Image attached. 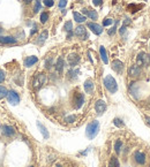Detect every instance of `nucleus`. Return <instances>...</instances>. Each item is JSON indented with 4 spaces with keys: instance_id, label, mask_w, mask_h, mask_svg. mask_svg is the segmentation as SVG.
<instances>
[{
    "instance_id": "bb28decb",
    "label": "nucleus",
    "mask_w": 150,
    "mask_h": 167,
    "mask_svg": "<svg viewBox=\"0 0 150 167\" xmlns=\"http://www.w3.org/2000/svg\"><path fill=\"white\" fill-rule=\"evenodd\" d=\"M47 38V31L45 30V31H43L42 32V35L39 36V39H38V43L39 44H43V42H45V39Z\"/></svg>"
},
{
    "instance_id": "9d476101",
    "label": "nucleus",
    "mask_w": 150,
    "mask_h": 167,
    "mask_svg": "<svg viewBox=\"0 0 150 167\" xmlns=\"http://www.w3.org/2000/svg\"><path fill=\"white\" fill-rule=\"evenodd\" d=\"M67 60H68L69 66L74 67V66H76L80 62V55L76 54V53H72V54H69L68 57H67Z\"/></svg>"
},
{
    "instance_id": "c9c22d12",
    "label": "nucleus",
    "mask_w": 150,
    "mask_h": 167,
    "mask_svg": "<svg viewBox=\"0 0 150 167\" xmlns=\"http://www.w3.org/2000/svg\"><path fill=\"white\" fill-rule=\"evenodd\" d=\"M115 31H117V23L114 24V27H112V28H111V30H109V35H110V36H112V35H114V34H115Z\"/></svg>"
},
{
    "instance_id": "f03ea898",
    "label": "nucleus",
    "mask_w": 150,
    "mask_h": 167,
    "mask_svg": "<svg viewBox=\"0 0 150 167\" xmlns=\"http://www.w3.org/2000/svg\"><path fill=\"white\" fill-rule=\"evenodd\" d=\"M104 85L105 88L111 92V93H115L118 91V84H117V81L113 78V76L107 75L104 78Z\"/></svg>"
},
{
    "instance_id": "58836bf2",
    "label": "nucleus",
    "mask_w": 150,
    "mask_h": 167,
    "mask_svg": "<svg viewBox=\"0 0 150 167\" xmlns=\"http://www.w3.org/2000/svg\"><path fill=\"white\" fill-rule=\"evenodd\" d=\"M36 31H37V27H36V25H35V28H34V29H33V30H31V32H30V35H31V36H33V35H34V34H35V32H36Z\"/></svg>"
},
{
    "instance_id": "2f4dec72",
    "label": "nucleus",
    "mask_w": 150,
    "mask_h": 167,
    "mask_svg": "<svg viewBox=\"0 0 150 167\" xmlns=\"http://www.w3.org/2000/svg\"><path fill=\"white\" fill-rule=\"evenodd\" d=\"M112 23H113V20H112V19H105V20L103 21V25H104V27L111 25Z\"/></svg>"
},
{
    "instance_id": "f704fd0d",
    "label": "nucleus",
    "mask_w": 150,
    "mask_h": 167,
    "mask_svg": "<svg viewBox=\"0 0 150 167\" xmlns=\"http://www.w3.org/2000/svg\"><path fill=\"white\" fill-rule=\"evenodd\" d=\"M75 120H76V117H75V115H69V117H67V118H66V121H67V122H69V123L74 122Z\"/></svg>"
},
{
    "instance_id": "2eb2a0df",
    "label": "nucleus",
    "mask_w": 150,
    "mask_h": 167,
    "mask_svg": "<svg viewBox=\"0 0 150 167\" xmlns=\"http://www.w3.org/2000/svg\"><path fill=\"white\" fill-rule=\"evenodd\" d=\"M3 134L7 137H11L15 134V129L12 126H3Z\"/></svg>"
},
{
    "instance_id": "393cba45",
    "label": "nucleus",
    "mask_w": 150,
    "mask_h": 167,
    "mask_svg": "<svg viewBox=\"0 0 150 167\" xmlns=\"http://www.w3.org/2000/svg\"><path fill=\"white\" fill-rule=\"evenodd\" d=\"M64 29H65L67 32H71V31H72V29H73V23H72V21H67V22L65 23Z\"/></svg>"
},
{
    "instance_id": "412c9836",
    "label": "nucleus",
    "mask_w": 150,
    "mask_h": 167,
    "mask_svg": "<svg viewBox=\"0 0 150 167\" xmlns=\"http://www.w3.org/2000/svg\"><path fill=\"white\" fill-rule=\"evenodd\" d=\"M99 53H101V58H102L103 62H104V64H109L107 54H106V51H105V47H104V46H101V48H99Z\"/></svg>"
},
{
    "instance_id": "c756f323",
    "label": "nucleus",
    "mask_w": 150,
    "mask_h": 167,
    "mask_svg": "<svg viewBox=\"0 0 150 167\" xmlns=\"http://www.w3.org/2000/svg\"><path fill=\"white\" fill-rule=\"evenodd\" d=\"M47 20H49V14L47 13H42L41 14V22L42 23H45Z\"/></svg>"
},
{
    "instance_id": "7c9ffc66",
    "label": "nucleus",
    "mask_w": 150,
    "mask_h": 167,
    "mask_svg": "<svg viewBox=\"0 0 150 167\" xmlns=\"http://www.w3.org/2000/svg\"><path fill=\"white\" fill-rule=\"evenodd\" d=\"M39 9H41V1H39V0H36L35 7H34V13H38Z\"/></svg>"
},
{
    "instance_id": "4468645a",
    "label": "nucleus",
    "mask_w": 150,
    "mask_h": 167,
    "mask_svg": "<svg viewBox=\"0 0 150 167\" xmlns=\"http://www.w3.org/2000/svg\"><path fill=\"white\" fill-rule=\"evenodd\" d=\"M37 61H38V58L35 57V55H31V57H28V58L24 60V66H25V67H31V66H34Z\"/></svg>"
},
{
    "instance_id": "c85d7f7f",
    "label": "nucleus",
    "mask_w": 150,
    "mask_h": 167,
    "mask_svg": "<svg viewBox=\"0 0 150 167\" xmlns=\"http://www.w3.org/2000/svg\"><path fill=\"white\" fill-rule=\"evenodd\" d=\"M113 123H114V126H117V127H124V122H123L121 119L115 118V119L113 120Z\"/></svg>"
},
{
    "instance_id": "20e7f679",
    "label": "nucleus",
    "mask_w": 150,
    "mask_h": 167,
    "mask_svg": "<svg viewBox=\"0 0 150 167\" xmlns=\"http://www.w3.org/2000/svg\"><path fill=\"white\" fill-rule=\"evenodd\" d=\"M45 82H46V75H45L44 73L37 74V75H36V77L34 78L33 87H34V89L38 90V89H41V88L45 84Z\"/></svg>"
},
{
    "instance_id": "ddd939ff",
    "label": "nucleus",
    "mask_w": 150,
    "mask_h": 167,
    "mask_svg": "<svg viewBox=\"0 0 150 167\" xmlns=\"http://www.w3.org/2000/svg\"><path fill=\"white\" fill-rule=\"evenodd\" d=\"M123 68H124V64L120 61V60H113L112 62V69L117 73H121L123 72Z\"/></svg>"
},
{
    "instance_id": "cd10ccee",
    "label": "nucleus",
    "mask_w": 150,
    "mask_h": 167,
    "mask_svg": "<svg viewBox=\"0 0 150 167\" xmlns=\"http://www.w3.org/2000/svg\"><path fill=\"white\" fill-rule=\"evenodd\" d=\"M121 145H123V142L120 141V140H118V141L115 142V144H114V150H115V152H117V153H119V152H120V149H121Z\"/></svg>"
},
{
    "instance_id": "dca6fc26",
    "label": "nucleus",
    "mask_w": 150,
    "mask_h": 167,
    "mask_svg": "<svg viewBox=\"0 0 150 167\" xmlns=\"http://www.w3.org/2000/svg\"><path fill=\"white\" fill-rule=\"evenodd\" d=\"M134 157H135V160H136V162H137V164L143 165V164L145 162V156H144V153H143V152L137 151V152H135Z\"/></svg>"
},
{
    "instance_id": "7ed1b4c3",
    "label": "nucleus",
    "mask_w": 150,
    "mask_h": 167,
    "mask_svg": "<svg viewBox=\"0 0 150 167\" xmlns=\"http://www.w3.org/2000/svg\"><path fill=\"white\" fill-rule=\"evenodd\" d=\"M150 64V55L145 52H141L139 53L137 58H136V65L140 67H145Z\"/></svg>"
},
{
    "instance_id": "4be33fe9",
    "label": "nucleus",
    "mask_w": 150,
    "mask_h": 167,
    "mask_svg": "<svg viewBox=\"0 0 150 167\" xmlns=\"http://www.w3.org/2000/svg\"><path fill=\"white\" fill-rule=\"evenodd\" d=\"M37 127L39 128V130H41V133L43 134V136H44V138H49V131L46 130V128L41 123V122H37Z\"/></svg>"
},
{
    "instance_id": "9b49d317",
    "label": "nucleus",
    "mask_w": 150,
    "mask_h": 167,
    "mask_svg": "<svg viewBox=\"0 0 150 167\" xmlns=\"http://www.w3.org/2000/svg\"><path fill=\"white\" fill-rule=\"evenodd\" d=\"M128 73H129V76H131V77H139V76L141 75L142 70H141V67H140V66L134 65V66H132V67L129 68Z\"/></svg>"
},
{
    "instance_id": "423d86ee",
    "label": "nucleus",
    "mask_w": 150,
    "mask_h": 167,
    "mask_svg": "<svg viewBox=\"0 0 150 167\" xmlns=\"http://www.w3.org/2000/svg\"><path fill=\"white\" fill-rule=\"evenodd\" d=\"M7 99H8V101L12 104V105H17L19 103H20V97H19V95L15 92V91H8V93H7Z\"/></svg>"
},
{
    "instance_id": "72a5a7b5",
    "label": "nucleus",
    "mask_w": 150,
    "mask_h": 167,
    "mask_svg": "<svg viewBox=\"0 0 150 167\" xmlns=\"http://www.w3.org/2000/svg\"><path fill=\"white\" fill-rule=\"evenodd\" d=\"M5 78H6V74H5V72H4L3 69H0V83H3V82L5 81Z\"/></svg>"
},
{
    "instance_id": "0eeeda50",
    "label": "nucleus",
    "mask_w": 150,
    "mask_h": 167,
    "mask_svg": "<svg viewBox=\"0 0 150 167\" xmlns=\"http://www.w3.org/2000/svg\"><path fill=\"white\" fill-rule=\"evenodd\" d=\"M88 28L91 30L95 35H101L103 32V27L97 24V23H94V22H89L88 23Z\"/></svg>"
},
{
    "instance_id": "f8f14e48",
    "label": "nucleus",
    "mask_w": 150,
    "mask_h": 167,
    "mask_svg": "<svg viewBox=\"0 0 150 167\" xmlns=\"http://www.w3.org/2000/svg\"><path fill=\"white\" fill-rule=\"evenodd\" d=\"M94 89H95V85H94V82L93 80L88 78L85 82H84V90L87 93H93L94 92Z\"/></svg>"
},
{
    "instance_id": "79ce46f5",
    "label": "nucleus",
    "mask_w": 150,
    "mask_h": 167,
    "mask_svg": "<svg viewBox=\"0 0 150 167\" xmlns=\"http://www.w3.org/2000/svg\"><path fill=\"white\" fill-rule=\"evenodd\" d=\"M30 167H33V166H30Z\"/></svg>"
},
{
    "instance_id": "a19ab883",
    "label": "nucleus",
    "mask_w": 150,
    "mask_h": 167,
    "mask_svg": "<svg viewBox=\"0 0 150 167\" xmlns=\"http://www.w3.org/2000/svg\"><path fill=\"white\" fill-rule=\"evenodd\" d=\"M55 167H63V166H60V165H57V166H55Z\"/></svg>"
},
{
    "instance_id": "f257e3e1",
    "label": "nucleus",
    "mask_w": 150,
    "mask_h": 167,
    "mask_svg": "<svg viewBox=\"0 0 150 167\" xmlns=\"http://www.w3.org/2000/svg\"><path fill=\"white\" fill-rule=\"evenodd\" d=\"M99 133V122L98 121H93L87 126V130H85V135L89 140H93L97 136V134Z\"/></svg>"
},
{
    "instance_id": "e433bc0d",
    "label": "nucleus",
    "mask_w": 150,
    "mask_h": 167,
    "mask_svg": "<svg viewBox=\"0 0 150 167\" xmlns=\"http://www.w3.org/2000/svg\"><path fill=\"white\" fill-rule=\"evenodd\" d=\"M67 5V0H60L59 1V8H64Z\"/></svg>"
},
{
    "instance_id": "aec40b11",
    "label": "nucleus",
    "mask_w": 150,
    "mask_h": 167,
    "mask_svg": "<svg viewBox=\"0 0 150 167\" xmlns=\"http://www.w3.org/2000/svg\"><path fill=\"white\" fill-rule=\"evenodd\" d=\"M73 16H74V20H75L77 23H83V22L87 20V17H85L84 15H81V14L77 13V12H74V13H73Z\"/></svg>"
},
{
    "instance_id": "4c0bfd02",
    "label": "nucleus",
    "mask_w": 150,
    "mask_h": 167,
    "mask_svg": "<svg viewBox=\"0 0 150 167\" xmlns=\"http://www.w3.org/2000/svg\"><path fill=\"white\" fill-rule=\"evenodd\" d=\"M93 1H94V5L95 6H101L102 3H103V0H93Z\"/></svg>"
},
{
    "instance_id": "f3484780",
    "label": "nucleus",
    "mask_w": 150,
    "mask_h": 167,
    "mask_svg": "<svg viewBox=\"0 0 150 167\" xmlns=\"http://www.w3.org/2000/svg\"><path fill=\"white\" fill-rule=\"evenodd\" d=\"M0 43L1 44H15L16 43V38L7 36V37H0Z\"/></svg>"
},
{
    "instance_id": "39448f33",
    "label": "nucleus",
    "mask_w": 150,
    "mask_h": 167,
    "mask_svg": "<svg viewBox=\"0 0 150 167\" xmlns=\"http://www.w3.org/2000/svg\"><path fill=\"white\" fill-rule=\"evenodd\" d=\"M83 103H84V95L80 93V92L75 93V96H74V107L76 109H79V108L82 107Z\"/></svg>"
},
{
    "instance_id": "ea45409f",
    "label": "nucleus",
    "mask_w": 150,
    "mask_h": 167,
    "mask_svg": "<svg viewBox=\"0 0 150 167\" xmlns=\"http://www.w3.org/2000/svg\"><path fill=\"white\" fill-rule=\"evenodd\" d=\"M145 121H147V123L150 126V118H149V117H145Z\"/></svg>"
},
{
    "instance_id": "a211bd4d",
    "label": "nucleus",
    "mask_w": 150,
    "mask_h": 167,
    "mask_svg": "<svg viewBox=\"0 0 150 167\" xmlns=\"http://www.w3.org/2000/svg\"><path fill=\"white\" fill-rule=\"evenodd\" d=\"M83 14H87L90 19L91 20H97V17H98V14H97V12L96 11H93V9H83Z\"/></svg>"
},
{
    "instance_id": "6e6552de",
    "label": "nucleus",
    "mask_w": 150,
    "mask_h": 167,
    "mask_svg": "<svg viewBox=\"0 0 150 167\" xmlns=\"http://www.w3.org/2000/svg\"><path fill=\"white\" fill-rule=\"evenodd\" d=\"M95 109H96V112L98 114H103L106 111V103L104 100H102V99L97 100L96 104H95Z\"/></svg>"
},
{
    "instance_id": "6ab92c4d",
    "label": "nucleus",
    "mask_w": 150,
    "mask_h": 167,
    "mask_svg": "<svg viewBox=\"0 0 150 167\" xmlns=\"http://www.w3.org/2000/svg\"><path fill=\"white\" fill-rule=\"evenodd\" d=\"M55 69L59 74L63 73V69H64V59L63 58H58V60L55 62Z\"/></svg>"
},
{
    "instance_id": "a878e982",
    "label": "nucleus",
    "mask_w": 150,
    "mask_h": 167,
    "mask_svg": "<svg viewBox=\"0 0 150 167\" xmlns=\"http://www.w3.org/2000/svg\"><path fill=\"white\" fill-rule=\"evenodd\" d=\"M80 72L77 70V69H75V70H69L68 72V77L69 78H72V80H75L76 77H77V74H79Z\"/></svg>"
},
{
    "instance_id": "b1692460",
    "label": "nucleus",
    "mask_w": 150,
    "mask_h": 167,
    "mask_svg": "<svg viewBox=\"0 0 150 167\" xmlns=\"http://www.w3.org/2000/svg\"><path fill=\"white\" fill-rule=\"evenodd\" d=\"M7 93H8L7 89H6L5 87H3V85H0V99H3V98H5V97H7Z\"/></svg>"
},
{
    "instance_id": "5701e85b",
    "label": "nucleus",
    "mask_w": 150,
    "mask_h": 167,
    "mask_svg": "<svg viewBox=\"0 0 150 167\" xmlns=\"http://www.w3.org/2000/svg\"><path fill=\"white\" fill-rule=\"evenodd\" d=\"M109 167H120V164H119V160L115 158V157H112L110 159V162H109Z\"/></svg>"
},
{
    "instance_id": "473e14b6",
    "label": "nucleus",
    "mask_w": 150,
    "mask_h": 167,
    "mask_svg": "<svg viewBox=\"0 0 150 167\" xmlns=\"http://www.w3.org/2000/svg\"><path fill=\"white\" fill-rule=\"evenodd\" d=\"M44 5L46 7H52L54 5V1H53V0H44Z\"/></svg>"
},
{
    "instance_id": "1a4fd4ad",
    "label": "nucleus",
    "mask_w": 150,
    "mask_h": 167,
    "mask_svg": "<svg viewBox=\"0 0 150 167\" xmlns=\"http://www.w3.org/2000/svg\"><path fill=\"white\" fill-rule=\"evenodd\" d=\"M75 35L79 37V38H81V39H87L88 38V34H87V30H85V28L83 27V25H79L76 29H75Z\"/></svg>"
}]
</instances>
